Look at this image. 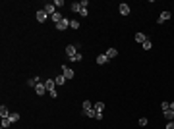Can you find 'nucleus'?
I'll return each instance as SVG.
<instances>
[{
	"instance_id": "obj_1",
	"label": "nucleus",
	"mask_w": 174,
	"mask_h": 129,
	"mask_svg": "<svg viewBox=\"0 0 174 129\" xmlns=\"http://www.w3.org/2000/svg\"><path fill=\"white\" fill-rule=\"evenodd\" d=\"M35 18H37V21H39V23H45L46 19H48V14H46L45 10H37V12H35Z\"/></svg>"
},
{
	"instance_id": "obj_2",
	"label": "nucleus",
	"mask_w": 174,
	"mask_h": 129,
	"mask_svg": "<svg viewBox=\"0 0 174 129\" xmlns=\"http://www.w3.org/2000/svg\"><path fill=\"white\" fill-rule=\"evenodd\" d=\"M76 54H78V46H76V44H68V46H66V56L73 58Z\"/></svg>"
},
{
	"instance_id": "obj_3",
	"label": "nucleus",
	"mask_w": 174,
	"mask_h": 129,
	"mask_svg": "<svg viewBox=\"0 0 174 129\" xmlns=\"http://www.w3.org/2000/svg\"><path fill=\"white\" fill-rule=\"evenodd\" d=\"M62 75H64L66 79H72L76 73H73V69H72V68H68V66H62Z\"/></svg>"
},
{
	"instance_id": "obj_4",
	"label": "nucleus",
	"mask_w": 174,
	"mask_h": 129,
	"mask_svg": "<svg viewBox=\"0 0 174 129\" xmlns=\"http://www.w3.org/2000/svg\"><path fill=\"white\" fill-rule=\"evenodd\" d=\"M70 27V19H62V21H60V23H56V29H58V31H66V29H68Z\"/></svg>"
},
{
	"instance_id": "obj_5",
	"label": "nucleus",
	"mask_w": 174,
	"mask_h": 129,
	"mask_svg": "<svg viewBox=\"0 0 174 129\" xmlns=\"http://www.w3.org/2000/svg\"><path fill=\"white\" fill-rule=\"evenodd\" d=\"M46 12V14H48V18H51L52 14H56V6L52 4V2H48V4H45V8H43Z\"/></svg>"
},
{
	"instance_id": "obj_6",
	"label": "nucleus",
	"mask_w": 174,
	"mask_h": 129,
	"mask_svg": "<svg viewBox=\"0 0 174 129\" xmlns=\"http://www.w3.org/2000/svg\"><path fill=\"white\" fill-rule=\"evenodd\" d=\"M45 85H46V91H48V92H54V91H56V81H54V79L45 81Z\"/></svg>"
},
{
	"instance_id": "obj_7",
	"label": "nucleus",
	"mask_w": 174,
	"mask_h": 129,
	"mask_svg": "<svg viewBox=\"0 0 174 129\" xmlns=\"http://www.w3.org/2000/svg\"><path fill=\"white\" fill-rule=\"evenodd\" d=\"M170 18H172V14H170L168 10H165V12H163V14L159 16V23H165V21H168Z\"/></svg>"
},
{
	"instance_id": "obj_8",
	"label": "nucleus",
	"mask_w": 174,
	"mask_h": 129,
	"mask_svg": "<svg viewBox=\"0 0 174 129\" xmlns=\"http://www.w3.org/2000/svg\"><path fill=\"white\" fill-rule=\"evenodd\" d=\"M35 92L39 94V97H43V94L46 92V85H45V83H39V85L35 87Z\"/></svg>"
},
{
	"instance_id": "obj_9",
	"label": "nucleus",
	"mask_w": 174,
	"mask_h": 129,
	"mask_svg": "<svg viewBox=\"0 0 174 129\" xmlns=\"http://www.w3.org/2000/svg\"><path fill=\"white\" fill-rule=\"evenodd\" d=\"M130 12H132V8H130L126 2H122V4H120V14H122V16H128Z\"/></svg>"
},
{
	"instance_id": "obj_10",
	"label": "nucleus",
	"mask_w": 174,
	"mask_h": 129,
	"mask_svg": "<svg viewBox=\"0 0 174 129\" xmlns=\"http://www.w3.org/2000/svg\"><path fill=\"white\" fill-rule=\"evenodd\" d=\"M93 108H95V104H93L91 100H83V114L89 112V110H93Z\"/></svg>"
},
{
	"instance_id": "obj_11",
	"label": "nucleus",
	"mask_w": 174,
	"mask_h": 129,
	"mask_svg": "<svg viewBox=\"0 0 174 129\" xmlns=\"http://www.w3.org/2000/svg\"><path fill=\"white\" fill-rule=\"evenodd\" d=\"M105 54H106V58H108V60H112V58H116V56H118V50H116V48H108Z\"/></svg>"
},
{
	"instance_id": "obj_12",
	"label": "nucleus",
	"mask_w": 174,
	"mask_h": 129,
	"mask_svg": "<svg viewBox=\"0 0 174 129\" xmlns=\"http://www.w3.org/2000/svg\"><path fill=\"white\" fill-rule=\"evenodd\" d=\"M62 19H64V16L60 14V12H56V14H52V16H51V21H54V23H60Z\"/></svg>"
},
{
	"instance_id": "obj_13",
	"label": "nucleus",
	"mask_w": 174,
	"mask_h": 129,
	"mask_svg": "<svg viewBox=\"0 0 174 129\" xmlns=\"http://www.w3.org/2000/svg\"><path fill=\"white\" fill-rule=\"evenodd\" d=\"M106 62H108V58H106V54H99V56H97V64H99V66H105Z\"/></svg>"
},
{
	"instance_id": "obj_14",
	"label": "nucleus",
	"mask_w": 174,
	"mask_h": 129,
	"mask_svg": "<svg viewBox=\"0 0 174 129\" xmlns=\"http://www.w3.org/2000/svg\"><path fill=\"white\" fill-rule=\"evenodd\" d=\"M39 83H41V79L37 77V75H35V77H31V79L27 81V85H29V87H33V89H35V87H37Z\"/></svg>"
},
{
	"instance_id": "obj_15",
	"label": "nucleus",
	"mask_w": 174,
	"mask_h": 129,
	"mask_svg": "<svg viewBox=\"0 0 174 129\" xmlns=\"http://www.w3.org/2000/svg\"><path fill=\"white\" fill-rule=\"evenodd\" d=\"M10 114H12V112L8 110V106L2 104V106H0V116H2V118H10Z\"/></svg>"
},
{
	"instance_id": "obj_16",
	"label": "nucleus",
	"mask_w": 174,
	"mask_h": 129,
	"mask_svg": "<svg viewBox=\"0 0 174 129\" xmlns=\"http://www.w3.org/2000/svg\"><path fill=\"white\" fill-rule=\"evenodd\" d=\"M163 116H165L168 121H174V110H166V112H163Z\"/></svg>"
},
{
	"instance_id": "obj_17",
	"label": "nucleus",
	"mask_w": 174,
	"mask_h": 129,
	"mask_svg": "<svg viewBox=\"0 0 174 129\" xmlns=\"http://www.w3.org/2000/svg\"><path fill=\"white\" fill-rule=\"evenodd\" d=\"M54 81H56V85H66V77H64L62 73H60V75H56V79H54Z\"/></svg>"
},
{
	"instance_id": "obj_18",
	"label": "nucleus",
	"mask_w": 174,
	"mask_h": 129,
	"mask_svg": "<svg viewBox=\"0 0 174 129\" xmlns=\"http://www.w3.org/2000/svg\"><path fill=\"white\" fill-rule=\"evenodd\" d=\"M145 35H143V33L141 31H139V33H135V41H138V42H141V44H143V42H145Z\"/></svg>"
},
{
	"instance_id": "obj_19",
	"label": "nucleus",
	"mask_w": 174,
	"mask_h": 129,
	"mask_svg": "<svg viewBox=\"0 0 174 129\" xmlns=\"http://www.w3.org/2000/svg\"><path fill=\"white\" fill-rule=\"evenodd\" d=\"M151 46H153V42H151V39L147 37L145 42H143V50H151Z\"/></svg>"
},
{
	"instance_id": "obj_20",
	"label": "nucleus",
	"mask_w": 174,
	"mask_h": 129,
	"mask_svg": "<svg viewBox=\"0 0 174 129\" xmlns=\"http://www.w3.org/2000/svg\"><path fill=\"white\" fill-rule=\"evenodd\" d=\"M70 8H72V12H76V14H79V10H81V4H79V2H73V4L70 6Z\"/></svg>"
},
{
	"instance_id": "obj_21",
	"label": "nucleus",
	"mask_w": 174,
	"mask_h": 129,
	"mask_svg": "<svg viewBox=\"0 0 174 129\" xmlns=\"http://www.w3.org/2000/svg\"><path fill=\"white\" fill-rule=\"evenodd\" d=\"M103 110H105V102H101V100L95 102V112H103Z\"/></svg>"
},
{
	"instance_id": "obj_22",
	"label": "nucleus",
	"mask_w": 174,
	"mask_h": 129,
	"mask_svg": "<svg viewBox=\"0 0 174 129\" xmlns=\"http://www.w3.org/2000/svg\"><path fill=\"white\" fill-rule=\"evenodd\" d=\"M10 125H12V121H10V118H2V129L10 127Z\"/></svg>"
},
{
	"instance_id": "obj_23",
	"label": "nucleus",
	"mask_w": 174,
	"mask_h": 129,
	"mask_svg": "<svg viewBox=\"0 0 174 129\" xmlns=\"http://www.w3.org/2000/svg\"><path fill=\"white\" fill-rule=\"evenodd\" d=\"M81 58H83V56H81V52H78V54L73 56V58H70V60H72L73 64H76V62H81Z\"/></svg>"
},
{
	"instance_id": "obj_24",
	"label": "nucleus",
	"mask_w": 174,
	"mask_h": 129,
	"mask_svg": "<svg viewBox=\"0 0 174 129\" xmlns=\"http://www.w3.org/2000/svg\"><path fill=\"white\" fill-rule=\"evenodd\" d=\"M70 27H72V29H79V21H76V19H70Z\"/></svg>"
},
{
	"instance_id": "obj_25",
	"label": "nucleus",
	"mask_w": 174,
	"mask_h": 129,
	"mask_svg": "<svg viewBox=\"0 0 174 129\" xmlns=\"http://www.w3.org/2000/svg\"><path fill=\"white\" fill-rule=\"evenodd\" d=\"M160 108H163V112H166V110H170V102H160Z\"/></svg>"
},
{
	"instance_id": "obj_26",
	"label": "nucleus",
	"mask_w": 174,
	"mask_h": 129,
	"mask_svg": "<svg viewBox=\"0 0 174 129\" xmlns=\"http://www.w3.org/2000/svg\"><path fill=\"white\" fill-rule=\"evenodd\" d=\"M18 120H19V114H16V112H14V114H10V121H12V123H16Z\"/></svg>"
},
{
	"instance_id": "obj_27",
	"label": "nucleus",
	"mask_w": 174,
	"mask_h": 129,
	"mask_svg": "<svg viewBox=\"0 0 174 129\" xmlns=\"http://www.w3.org/2000/svg\"><path fill=\"white\" fill-rule=\"evenodd\" d=\"M52 4H54L56 8H60V6H64V0H54V2H52Z\"/></svg>"
},
{
	"instance_id": "obj_28",
	"label": "nucleus",
	"mask_w": 174,
	"mask_h": 129,
	"mask_svg": "<svg viewBox=\"0 0 174 129\" xmlns=\"http://www.w3.org/2000/svg\"><path fill=\"white\" fill-rule=\"evenodd\" d=\"M147 123H149V121H147V118H141V120H139V125H141V127H145Z\"/></svg>"
},
{
	"instance_id": "obj_29",
	"label": "nucleus",
	"mask_w": 174,
	"mask_h": 129,
	"mask_svg": "<svg viewBox=\"0 0 174 129\" xmlns=\"http://www.w3.org/2000/svg\"><path fill=\"white\" fill-rule=\"evenodd\" d=\"M79 4H81V8H87V6H89V0H81Z\"/></svg>"
},
{
	"instance_id": "obj_30",
	"label": "nucleus",
	"mask_w": 174,
	"mask_h": 129,
	"mask_svg": "<svg viewBox=\"0 0 174 129\" xmlns=\"http://www.w3.org/2000/svg\"><path fill=\"white\" fill-rule=\"evenodd\" d=\"M79 14H81L83 18H85V16H87V8H81V10H79Z\"/></svg>"
},
{
	"instance_id": "obj_31",
	"label": "nucleus",
	"mask_w": 174,
	"mask_h": 129,
	"mask_svg": "<svg viewBox=\"0 0 174 129\" xmlns=\"http://www.w3.org/2000/svg\"><path fill=\"white\" fill-rule=\"evenodd\" d=\"M166 129H174V121H168V125H166Z\"/></svg>"
},
{
	"instance_id": "obj_32",
	"label": "nucleus",
	"mask_w": 174,
	"mask_h": 129,
	"mask_svg": "<svg viewBox=\"0 0 174 129\" xmlns=\"http://www.w3.org/2000/svg\"><path fill=\"white\" fill-rule=\"evenodd\" d=\"M170 110H174V100H172V102H170Z\"/></svg>"
}]
</instances>
